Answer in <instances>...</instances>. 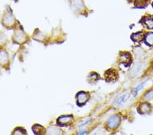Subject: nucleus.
I'll return each mask as SVG.
<instances>
[{"label": "nucleus", "mask_w": 153, "mask_h": 135, "mask_svg": "<svg viewBox=\"0 0 153 135\" xmlns=\"http://www.w3.org/2000/svg\"><path fill=\"white\" fill-rule=\"evenodd\" d=\"M145 42L149 46H153V32H150L145 36Z\"/></svg>", "instance_id": "obj_13"}, {"label": "nucleus", "mask_w": 153, "mask_h": 135, "mask_svg": "<svg viewBox=\"0 0 153 135\" xmlns=\"http://www.w3.org/2000/svg\"><path fill=\"white\" fill-rule=\"evenodd\" d=\"M76 98H77L78 104L79 105H83L88 100V94L86 92H80L76 95Z\"/></svg>", "instance_id": "obj_4"}, {"label": "nucleus", "mask_w": 153, "mask_h": 135, "mask_svg": "<svg viewBox=\"0 0 153 135\" xmlns=\"http://www.w3.org/2000/svg\"><path fill=\"white\" fill-rule=\"evenodd\" d=\"M142 69V66L140 63H136L134 66V67L132 68L131 70V75L132 77H136L141 72Z\"/></svg>", "instance_id": "obj_10"}, {"label": "nucleus", "mask_w": 153, "mask_h": 135, "mask_svg": "<svg viewBox=\"0 0 153 135\" xmlns=\"http://www.w3.org/2000/svg\"><path fill=\"white\" fill-rule=\"evenodd\" d=\"M150 110H151V106L148 102L142 103L139 107V111L141 113H148L150 111Z\"/></svg>", "instance_id": "obj_7"}, {"label": "nucleus", "mask_w": 153, "mask_h": 135, "mask_svg": "<svg viewBox=\"0 0 153 135\" xmlns=\"http://www.w3.org/2000/svg\"><path fill=\"white\" fill-rule=\"evenodd\" d=\"M149 0H135V7L137 8H144L146 7L149 3Z\"/></svg>", "instance_id": "obj_12"}, {"label": "nucleus", "mask_w": 153, "mask_h": 135, "mask_svg": "<svg viewBox=\"0 0 153 135\" xmlns=\"http://www.w3.org/2000/svg\"><path fill=\"white\" fill-rule=\"evenodd\" d=\"M71 120H72V116L71 115H67V116H62L59 117L57 120V122L59 124L61 125H65V124H70Z\"/></svg>", "instance_id": "obj_9"}, {"label": "nucleus", "mask_w": 153, "mask_h": 135, "mask_svg": "<svg viewBox=\"0 0 153 135\" xmlns=\"http://www.w3.org/2000/svg\"><path fill=\"white\" fill-rule=\"evenodd\" d=\"M144 98L146 100H150L153 98V90H150L149 92H148L146 94L144 95Z\"/></svg>", "instance_id": "obj_17"}, {"label": "nucleus", "mask_w": 153, "mask_h": 135, "mask_svg": "<svg viewBox=\"0 0 153 135\" xmlns=\"http://www.w3.org/2000/svg\"><path fill=\"white\" fill-rule=\"evenodd\" d=\"M146 81H144L140 83V84H139L138 85H137V87L135 88V89L134 90V91H133V94H134V95H136L137 94V93L140 92V90H142L143 87H144V85L146 84Z\"/></svg>", "instance_id": "obj_14"}, {"label": "nucleus", "mask_w": 153, "mask_h": 135, "mask_svg": "<svg viewBox=\"0 0 153 135\" xmlns=\"http://www.w3.org/2000/svg\"><path fill=\"white\" fill-rule=\"evenodd\" d=\"M105 78L106 81L108 82L114 81L117 80L118 78V73L117 72V71L114 70L110 69L105 72Z\"/></svg>", "instance_id": "obj_3"}, {"label": "nucleus", "mask_w": 153, "mask_h": 135, "mask_svg": "<svg viewBox=\"0 0 153 135\" xmlns=\"http://www.w3.org/2000/svg\"><path fill=\"white\" fill-rule=\"evenodd\" d=\"M98 79V75L96 73H91L90 74L89 77L88 78V82L91 83V81H93L92 83H94L95 81H97Z\"/></svg>", "instance_id": "obj_16"}, {"label": "nucleus", "mask_w": 153, "mask_h": 135, "mask_svg": "<svg viewBox=\"0 0 153 135\" xmlns=\"http://www.w3.org/2000/svg\"><path fill=\"white\" fill-rule=\"evenodd\" d=\"M33 131L35 132L36 134H42L44 132V128L39 126V125H35V126L33 127Z\"/></svg>", "instance_id": "obj_15"}, {"label": "nucleus", "mask_w": 153, "mask_h": 135, "mask_svg": "<svg viewBox=\"0 0 153 135\" xmlns=\"http://www.w3.org/2000/svg\"><path fill=\"white\" fill-rule=\"evenodd\" d=\"M131 38V40L134 41V43H140L142 42L143 39H144V34H143V33L141 32V31L137 33H135L134 34H132Z\"/></svg>", "instance_id": "obj_11"}, {"label": "nucleus", "mask_w": 153, "mask_h": 135, "mask_svg": "<svg viewBox=\"0 0 153 135\" xmlns=\"http://www.w3.org/2000/svg\"><path fill=\"white\" fill-rule=\"evenodd\" d=\"M120 122V118L118 115H113L108 120L107 126L110 129H115L118 126Z\"/></svg>", "instance_id": "obj_1"}, {"label": "nucleus", "mask_w": 153, "mask_h": 135, "mask_svg": "<svg viewBox=\"0 0 153 135\" xmlns=\"http://www.w3.org/2000/svg\"><path fill=\"white\" fill-rule=\"evenodd\" d=\"M142 23L149 29L153 28V16H148L142 19Z\"/></svg>", "instance_id": "obj_6"}, {"label": "nucleus", "mask_w": 153, "mask_h": 135, "mask_svg": "<svg viewBox=\"0 0 153 135\" xmlns=\"http://www.w3.org/2000/svg\"><path fill=\"white\" fill-rule=\"evenodd\" d=\"M152 6H153V4H152Z\"/></svg>", "instance_id": "obj_18"}, {"label": "nucleus", "mask_w": 153, "mask_h": 135, "mask_svg": "<svg viewBox=\"0 0 153 135\" xmlns=\"http://www.w3.org/2000/svg\"><path fill=\"white\" fill-rule=\"evenodd\" d=\"M71 6L76 12H81L84 9L82 0H71Z\"/></svg>", "instance_id": "obj_5"}, {"label": "nucleus", "mask_w": 153, "mask_h": 135, "mask_svg": "<svg viewBox=\"0 0 153 135\" xmlns=\"http://www.w3.org/2000/svg\"><path fill=\"white\" fill-rule=\"evenodd\" d=\"M120 61L125 66H129L132 61L131 55L129 53H122L120 54Z\"/></svg>", "instance_id": "obj_2"}, {"label": "nucleus", "mask_w": 153, "mask_h": 135, "mask_svg": "<svg viewBox=\"0 0 153 135\" xmlns=\"http://www.w3.org/2000/svg\"><path fill=\"white\" fill-rule=\"evenodd\" d=\"M129 98V95L128 94L122 95L121 96H120L119 98H117V100H116L114 102V104L117 105L118 107L121 106V105L125 104V103L127 101Z\"/></svg>", "instance_id": "obj_8"}]
</instances>
